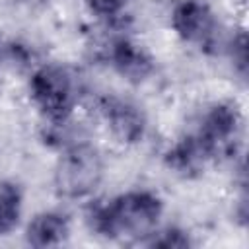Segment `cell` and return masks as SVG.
<instances>
[{
  "mask_svg": "<svg viewBox=\"0 0 249 249\" xmlns=\"http://www.w3.org/2000/svg\"><path fill=\"white\" fill-rule=\"evenodd\" d=\"M163 198L150 189H128L107 200L91 202L88 226L93 235L123 243L144 245L161 224Z\"/></svg>",
  "mask_w": 249,
  "mask_h": 249,
  "instance_id": "obj_1",
  "label": "cell"
},
{
  "mask_svg": "<svg viewBox=\"0 0 249 249\" xmlns=\"http://www.w3.org/2000/svg\"><path fill=\"white\" fill-rule=\"evenodd\" d=\"M82 95L80 78L68 64L39 62L27 78V97L41 121H62L76 115Z\"/></svg>",
  "mask_w": 249,
  "mask_h": 249,
  "instance_id": "obj_2",
  "label": "cell"
},
{
  "mask_svg": "<svg viewBox=\"0 0 249 249\" xmlns=\"http://www.w3.org/2000/svg\"><path fill=\"white\" fill-rule=\"evenodd\" d=\"M105 158L101 150L84 140L58 152L53 167V191L62 200H89L105 181Z\"/></svg>",
  "mask_w": 249,
  "mask_h": 249,
  "instance_id": "obj_3",
  "label": "cell"
},
{
  "mask_svg": "<svg viewBox=\"0 0 249 249\" xmlns=\"http://www.w3.org/2000/svg\"><path fill=\"white\" fill-rule=\"evenodd\" d=\"M243 111L237 101L218 99L208 103L191 130L214 156L216 163L228 158H235L241 142Z\"/></svg>",
  "mask_w": 249,
  "mask_h": 249,
  "instance_id": "obj_4",
  "label": "cell"
},
{
  "mask_svg": "<svg viewBox=\"0 0 249 249\" xmlns=\"http://www.w3.org/2000/svg\"><path fill=\"white\" fill-rule=\"evenodd\" d=\"M173 35L204 54H216L224 47L220 19L206 0H177L169 10Z\"/></svg>",
  "mask_w": 249,
  "mask_h": 249,
  "instance_id": "obj_5",
  "label": "cell"
},
{
  "mask_svg": "<svg viewBox=\"0 0 249 249\" xmlns=\"http://www.w3.org/2000/svg\"><path fill=\"white\" fill-rule=\"evenodd\" d=\"M97 117L109 138L123 148H134L148 136L150 123L142 105L119 93H103L95 101Z\"/></svg>",
  "mask_w": 249,
  "mask_h": 249,
  "instance_id": "obj_6",
  "label": "cell"
},
{
  "mask_svg": "<svg viewBox=\"0 0 249 249\" xmlns=\"http://www.w3.org/2000/svg\"><path fill=\"white\" fill-rule=\"evenodd\" d=\"M163 167L183 181H195L206 175V171L216 165L214 156L208 148L189 130L177 136L161 156Z\"/></svg>",
  "mask_w": 249,
  "mask_h": 249,
  "instance_id": "obj_7",
  "label": "cell"
},
{
  "mask_svg": "<svg viewBox=\"0 0 249 249\" xmlns=\"http://www.w3.org/2000/svg\"><path fill=\"white\" fill-rule=\"evenodd\" d=\"M72 235V222L62 210H41L23 228V241L29 247H62Z\"/></svg>",
  "mask_w": 249,
  "mask_h": 249,
  "instance_id": "obj_8",
  "label": "cell"
},
{
  "mask_svg": "<svg viewBox=\"0 0 249 249\" xmlns=\"http://www.w3.org/2000/svg\"><path fill=\"white\" fill-rule=\"evenodd\" d=\"M41 140L49 148L60 152L64 148H70L74 144H80V142L91 140V138H89L86 124L82 121H78L76 115H72L62 121H43Z\"/></svg>",
  "mask_w": 249,
  "mask_h": 249,
  "instance_id": "obj_9",
  "label": "cell"
},
{
  "mask_svg": "<svg viewBox=\"0 0 249 249\" xmlns=\"http://www.w3.org/2000/svg\"><path fill=\"white\" fill-rule=\"evenodd\" d=\"M23 189L12 179H0V237L10 235L23 216Z\"/></svg>",
  "mask_w": 249,
  "mask_h": 249,
  "instance_id": "obj_10",
  "label": "cell"
},
{
  "mask_svg": "<svg viewBox=\"0 0 249 249\" xmlns=\"http://www.w3.org/2000/svg\"><path fill=\"white\" fill-rule=\"evenodd\" d=\"M146 247H156V249H187L195 245V237L189 230L181 226H158L156 231L146 239Z\"/></svg>",
  "mask_w": 249,
  "mask_h": 249,
  "instance_id": "obj_11",
  "label": "cell"
},
{
  "mask_svg": "<svg viewBox=\"0 0 249 249\" xmlns=\"http://www.w3.org/2000/svg\"><path fill=\"white\" fill-rule=\"evenodd\" d=\"M224 53L228 54L230 62H231V68L233 72L245 80L247 76V35H245V29L239 27L235 29L228 39H224Z\"/></svg>",
  "mask_w": 249,
  "mask_h": 249,
  "instance_id": "obj_12",
  "label": "cell"
},
{
  "mask_svg": "<svg viewBox=\"0 0 249 249\" xmlns=\"http://www.w3.org/2000/svg\"><path fill=\"white\" fill-rule=\"evenodd\" d=\"M132 0H84L86 10L89 12L91 18L99 19H117L124 18L126 10Z\"/></svg>",
  "mask_w": 249,
  "mask_h": 249,
  "instance_id": "obj_13",
  "label": "cell"
},
{
  "mask_svg": "<svg viewBox=\"0 0 249 249\" xmlns=\"http://www.w3.org/2000/svg\"><path fill=\"white\" fill-rule=\"evenodd\" d=\"M53 0H2L4 8L21 18H35L49 10Z\"/></svg>",
  "mask_w": 249,
  "mask_h": 249,
  "instance_id": "obj_14",
  "label": "cell"
},
{
  "mask_svg": "<svg viewBox=\"0 0 249 249\" xmlns=\"http://www.w3.org/2000/svg\"><path fill=\"white\" fill-rule=\"evenodd\" d=\"M4 51H6V43H2V39H0V62H2V56H4Z\"/></svg>",
  "mask_w": 249,
  "mask_h": 249,
  "instance_id": "obj_15",
  "label": "cell"
}]
</instances>
